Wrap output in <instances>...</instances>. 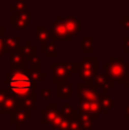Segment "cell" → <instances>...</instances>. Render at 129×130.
<instances>
[{"label": "cell", "mask_w": 129, "mask_h": 130, "mask_svg": "<svg viewBox=\"0 0 129 130\" xmlns=\"http://www.w3.org/2000/svg\"><path fill=\"white\" fill-rule=\"evenodd\" d=\"M59 113L58 108H57V105L55 103H49L47 104L43 110H41V115H42V119H41V124L45 126V124L52 123V121L54 120V118L56 117Z\"/></svg>", "instance_id": "obj_8"}, {"label": "cell", "mask_w": 129, "mask_h": 130, "mask_svg": "<svg viewBox=\"0 0 129 130\" xmlns=\"http://www.w3.org/2000/svg\"><path fill=\"white\" fill-rule=\"evenodd\" d=\"M26 72L27 74H29L30 79H31L33 82H39V81H41L42 79H45L46 76H47V74L45 73V72L41 71V67H32L30 66L29 69H26Z\"/></svg>", "instance_id": "obj_19"}, {"label": "cell", "mask_w": 129, "mask_h": 130, "mask_svg": "<svg viewBox=\"0 0 129 130\" xmlns=\"http://www.w3.org/2000/svg\"><path fill=\"white\" fill-rule=\"evenodd\" d=\"M36 39L41 42V52L45 53L46 47L50 40V32L47 27L43 25H37L36 26Z\"/></svg>", "instance_id": "obj_11"}, {"label": "cell", "mask_w": 129, "mask_h": 130, "mask_svg": "<svg viewBox=\"0 0 129 130\" xmlns=\"http://www.w3.org/2000/svg\"><path fill=\"white\" fill-rule=\"evenodd\" d=\"M46 55L47 57H50V58H54V57L57 56V46L54 41H49L46 47V50H45Z\"/></svg>", "instance_id": "obj_26"}, {"label": "cell", "mask_w": 129, "mask_h": 130, "mask_svg": "<svg viewBox=\"0 0 129 130\" xmlns=\"http://www.w3.org/2000/svg\"><path fill=\"white\" fill-rule=\"evenodd\" d=\"M123 118H125L126 120H129V103L125 107V115H123Z\"/></svg>", "instance_id": "obj_38"}, {"label": "cell", "mask_w": 129, "mask_h": 130, "mask_svg": "<svg viewBox=\"0 0 129 130\" xmlns=\"http://www.w3.org/2000/svg\"><path fill=\"white\" fill-rule=\"evenodd\" d=\"M30 114H31V111H26V110H22V108H18L16 112L10 113V117H9V122L10 124H17V126H22L23 123L29 120Z\"/></svg>", "instance_id": "obj_10"}, {"label": "cell", "mask_w": 129, "mask_h": 130, "mask_svg": "<svg viewBox=\"0 0 129 130\" xmlns=\"http://www.w3.org/2000/svg\"><path fill=\"white\" fill-rule=\"evenodd\" d=\"M9 64H10L11 70H25V62L24 57L22 56L18 49L16 52L10 53V58H9Z\"/></svg>", "instance_id": "obj_12"}, {"label": "cell", "mask_w": 129, "mask_h": 130, "mask_svg": "<svg viewBox=\"0 0 129 130\" xmlns=\"http://www.w3.org/2000/svg\"><path fill=\"white\" fill-rule=\"evenodd\" d=\"M18 52L22 54V56L24 57L26 63H30V62L37 56V48L33 47V46H31V42H30V41H26V42H25V46L18 48Z\"/></svg>", "instance_id": "obj_16"}, {"label": "cell", "mask_w": 129, "mask_h": 130, "mask_svg": "<svg viewBox=\"0 0 129 130\" xmlns=\"http://www.w3.org/2000/svg\"><path fill=\"white\" fill-rule=\"evenodd\" d=\"M77 88H78V98H79V101L93 102L97 99L98 87L96 86L95 82L93 83L80 82L77 85Z\"/></svg>", "instance_id": "obj_4"}, {"label": "cell", "mask_w": 129, "mask_h": 130, "mask_svg": "<svg viewBox=\"0 0 129 130\" xmlns=\"http://www.w3.org/2000/svg\"><path fill=\"white\" fill-rule=\"evenodd\" d=\"M64 119H65V118H64L63 114L59 112L58 114H57L56 117L54 118V120L52 121V123H50V126H52V129H57V128H58V126L62 123V121H63Z\"/></svg>", "instance_id": "obj_27"}, {"label": "cell", "mask_w": 129, "mask_h": 130, "mask_svg": "<svg viewBox=\"0 0 129 130\" xmlns=\"http://www.w3.org/2000/svg\"><path fill=\"white\" fill-rule=\"evenodd\" d=\"M78 130H87V129H85V128H82V127H81V128H80V129H78Z\"/></svg>", "instance_id": "obj_42"}, {"label": "cell", "mask_w": 129, "mask_h": 130, "mask_svg": "<svg viewBox=\"0 0 129 130\" xmlns=\"http://www.w3.org/2000/svg\"><path fill=\"white\" fill-rule=\"evenodd\" d=\"M80 128H81V126H80V123H79V121H78V119L70 121L69 130H78V129H80Z\"/></svg>", "instance_id": "obj_33"}, {"label": "cell", "mask_w": 129, "mask_h": 130, "mask_svg": "<svg viewBox=\"0 0 129 130\" xmlns=\"http://www.w3.org/2000/svg\"><path fill=\"white\" fill-rule=\"evenodd\" d=\"M6 52H7V47H6V43H5V40L0 39V58H1L2 55H5Z\"/></svg>", "instance_id": "obj_36"}, {"label": "cell", "mask_w": 129, "mask_h": 130, "mask_svg": "<svg viewBox=\"0 0 129 130\" xmlns=\"http://www.w3.org/2000/svg\"><path fill=\"white\" fill-rule=\"evenodd\" d=\"M15 129L16 130H20L21 129V126H17V124H15Z\"/></svg>", "instance_id": "obj_41"}, {"label": "cell", "mask_w": 129, "mask_h": 130, "mask_svg": "<svg viewBox=\"0 0 129 130\" xmlns=\"http://www.w3.org/2000/svg\"><path fill=\"white\" fill-rule=\"evenodd\" d=\"M97 99L100 102V105H101V108H102V112L104 114H109L111 108L114 106V101L106 94H101L98 92V96H97Z\"/></svg>", "instance_id": "obj_15"}, {"label": "cell", "mask_w": 129, "mask_h": 130, "mask_svg": "<svg viewBox=\"0 0 129 130\" xmlns=\"http://www.w3.org/2000/svg\"><path fill=\"white\" fill-rule=\"evenodd\" d=\"M31 13L29 10H20L16 11L15 15L10 16V20H9V24L15 26L18 30H25L27 26L30 25L31 22Z\"/></svg>", "instance_id": "obj_6"}, {"label": "cell", "mask_w": 129, "mask_h": 130, "mask_svg": "<svg viewBox=\"0 0 129 130\" xmlns=\"http://www.w3.org/2000/svg\"><path fill=\"white\" fill-rule=\"evenodd\" d=\"M94 82L96 83L97 87H102L103 88V94H106L109 92V90H111L112 88H114V82L105 74H100L98 73L95 78V81Z\"/></svg>", "instance_id": "obj_13"}, {"label": "cell", "mask_w": 129, "mask_h": 130, "mask_svg": "<svg viewBox=\"0 0 129 130\" xmlns=\"http://www.w3.org/2000/svg\"><path fill=\"white\" fill-rule=\"evenodd\" d=\"M5 82L9 86L10 94L16 96L18 99L29 96L34 91L37 83L30 79L25 70H10L5 74Z\"/></svg>", "instance_id": "obj_1"}, {"label": "cell", "mask_w": 129, "mask_h": 130, "mask_svg": "<svg viewBox=\"0 0 129 130\" xmlns=\"http://www.w3.org/2000/svg\"><path fill=\"white\" fill-rule=\"evenodd\" d=\"M123 49L126 53H129V36H126L123 39Z\"/></svg>", "instance_id": "obj_37"}, {"label": "cell", "mask_w": 129, "mask_h": 130, "mask_svg": "<svg viewBox=\"0 0 129 130\" xmlns=\"http://www.w3.org/2000/svg\"><path fill=\"white\" fill-rule=\"evenodd\" d=\"M6 34V27L4 25H0V39H2Z\"/></svg>", "instance_id": "obj_39"}, {"label": "cell", "mask_w": 129, "mask_h": 130, "mask_svg": "<svg viewBox=\"0 0 129 130\" xmlns=\"http://www.w3.org/2000/svg\"><path fill=\"white\" fill-rule=\"evenodd\" d=\"M101 114H102V108H101L98 99L93 101V102H89V115L91 117V119L97 120Z\"/></svg>", "instance_id": "obj_23"}, {"label": "cell", "mask_w": 129, "mask_h": 130, "mask_svg": "<svg viewBox=\"0 0 129 130\" xmlns=\"http://www.w3.org/2000/svg\"><path fill=\"white\" fill-rule=\"evenodd\" d=\"M18 98L14 95H11L9 92L6 97V101H5V104L2 105V107L0 108V114H6V113H13V112H16L18 110Z\"/></svg>", "instance_id": "obj_9"}, {"label": "cell", "mask_w": 129, "mask_h": 130, "mask_svg": "<svg viewBox=\"0 0 129 130\" xmlns=\"http://www.w3.org/2000/svg\"><path fill=\"white\" fill-rule=\"evenodd\" d=\"M78 112L88 113L89 114V102L79 101V104H78Z\"/></svg>", "instance_id": "obj_28"}, {"label": "cell", "mask_w": 129, "mask_h": 130, "mask_svg": "<svg viewBox=\"0 0 129 130\" xmlns=\"http://www.w3.org/2000/svg\"><path fill=\"white\" fill-rule=\"evenodd\" d=\"M79 69L89 70L98 73V57H84Z\"/></svg>", "instance_id": "obj_18"}, {"label": "cell", "mask_w": 129, "mask_h": 130, "mask_svg": "<svg viewBox=\"0 0 129 130\" xmlns=\"http://www.w3.org/2000/svg\"><path fill=\"white\" fill-rule=\"evenodd\" d=\"M20 41H21V37L18 36H10V37H7L5 39V43H6V47H7V52H16L18 49V45H20Z\"/></svg>", "instance_id": "obj_22"}, {"label": "cell", "mask_w": 129, "mask_h": 130, "mask_svg": "<svg viewBox=\"0 0 129 130\" xmlns=\"http://www.w3.org/2000/svg\"><path fill=\"white\" fill-rule=\"evenodd\" d=\"M69 126H70V120L64 119L56 130H69Z\"/></svg>", "instance_id": "obj_35"}, {"label": "cell", "mask_w": 129, "mask_h": 130, "mask_svg": "<svg viewBox=\"0 0 129 130\" xmlns=\"http://www.w3.org/2000/svg\"><path fill=\"white\" fill-rule=\"evenodd\" d=\"M9 92H10L9 88H6V89H4V90H0V108H1L2 105L5 104L6 97H7V95H8Z\"/></svg>", "instance_id": "obj_30"}, {"label": "cell", "mask_w": 129, "mask_h": 130, "mask_svg": "<svg viewBox=\"0 0 129 130\" xmlns=\"http://www.w3.org/2000/svg\"><path fill=\"white\" fill-rule=\"evenodd\" d=\"M30 66H32V67H41V57L36 56L31 62H30Z\"/></svg>", "instance_id": "obj_32"}, {"label": "cell", "mask_w": 129, "mask_h": 130, "mask_svg": "<svg viewBox=\"0 0 129 130\" xmlns=\"http://www.w3.org/2000/svg\"><path fill=\"white\" fill-rule=\"evenodd\" d=\"M82 52L85 53L94 52V37L91 36L82 37Z\"/></svg>", "instance_id": "obj_25"}, {"label": "cell", "mask_w": 129, "mask_h": 130, "mask_svg": "<svg viewBox=\"0 0 129 130\" xmlns=\"http://www.w3.org/2000/svg\"><path fill=\"white\" fill-rule=\"evenodd\" d=\"M64 17L61 15H57V18L53 22L52 30H50V40L56 41V40H66V41H72L73 37L69 34L66 31L65 26H64Z\"/></svg>", "instance_id": "obj_3"}, {"label": "cell", "mask_w": 129, "mask_h": 130, "mask_svg": "<svg viewBox=\"0 0 129 130\" xmlns=\"http://www.w3.org/2000/svg\"><path fill=\"white\" fill-rule=\"evenodd\" d=\"M59 112L63 114V117L65 118V119L70 120V121L78 119V113H79L78 110H74L70 104H64V105L62 106V110L59 111Z\"/></svg>", "instance_id": "obj_21"}, {"label": "cell", "mask_w": 129, "mask_h": 130, "mask_svg": "<svg viewBox=\"0 0 129 130\" xmlns=\"http://www.w3.org/2000/svg\"><path fill=\"white\" fill-rule=\"evenodd\" d=\"M52 91H53L52 88H41L40 95H41V97H42V98L49 99L50 96H52Z\"/></svg>", "instance_id": "obj_31"}, {"label": "cell", "mask_w": 129, "mask_h": 130, "mask_svg": "<svg viewBox=\"0 0 129 130\" xmlns=\"http://www.w3.org/2000/svg\"><path fill=\"white\" fill-rule=\"evenodd\" d=\"M52 72H53L52 82L56 83V85H58V83H65L68 81V79L73 76L69 72L66 63H56V62H54L52 64Z\"/></svg>", "instance_id": "obj_5"}, {"label": "cell", "mask_w": 129, "mask_h": 130, "mask_svg": "<svg viewBox=\"0 0 129 130\" xmlns=\"http://www.w3.org/2000/svg\"><path fill=\"white\" fill-rule=\"evenodd\" d=\"M105 75H107L113 82L125 83L128 80L129 63L125 62V57H110L109 62L104 63Z\"/></svg>", "instance_id": "obj_2"}, {"label": "cell", "mask_w": 129, "mask_h": 130, "mask_svg": "<svg viewBox=\"0 0 129 130\" xmlns=\"http://www.w3.org/2000/svg\"><path fill=\"white\" fill-rule=\"evenodd\" d=\"M64 26H65L66 31L69 32L71 37H75L80 31H81V22L78 20L75 16H66L64 17Z\"/></svg>", "instance_id": "obj_7"}, {"label": "cell", "mask_w": 129, "mask_h": 130, "mask_svg": "<svg viewBox=\"0 0 129 130\" xmlns=\"http://www.w3.org/2000/svg\"><path fill=\"white\" fill-rule=\"evenodd\" d=\"M78 121H79L80 126L82 128L87 129V130H93L94 129V120L91 119V117L88 114V113H82L79 112L78 113Z\"/></svg>", "instance_id": "obj_20"}, {"label": "cell", "mask_w": 129, "mask_h": 130, "mask_svg": "<svg viewBox=\"0 0 129 130\" xmlns=\"http://www.w3.org/2000/svg\"><path fill=\"white\" fill-rule=\"evenodd\" d=\"M36 92L32 91L29 96L24 97V98L18 99V108H22V110H26V111H31L33 108H36Z\"/></svg>", "instance_id": "obj_17"}, {"label": "cell", "mask_w": 129, "mask_h": 130, "mask_svg": "<svg viewBox=\"0 0 129 130\" xmlns=\"http://www.w3.org/2000/svg\"><path fill=\"white\" fill-rule=\"evenodd\" d=\"M72 87H73V85L70 82L58 83V85H57V98L58 99H71L73 96Z\"/></svg>", "instance_id": "obj_14"}, {"label": "cell", "mask_w": 129, "mask_h": 130, "mask_svg": "<svg viewBox=\"0 0 129 130\" xmlns=\"http://www.w3.org/2000/svg\"><path fill=\"white\" fill-rule=\"evenodd\" d=\"M123 86H125V88H127V89H129V76H128V80L126 81L125 83H123Z\"/></svg>", "instance_id": "obj_40"}, {"label": "cell", "mask_w": 129, "mask_h": 130, "mask_svg": "<svg viewBox=\"0 0 129 130\" xmlns=\"http://www.w3.org/2000/svg\"><path fill=\"white\" fill-rule=\"evenodd\" d=\"M25 6H26V4H25L24 1H16L15 4L11 5L9 8H10V10L20 11V10H24V9H25Z\"/></svg>", "instance_id": "obj_29"}, {"label": "cell", "mask_w": 129, "mask_h": 130, "mask_svg": "<svg viewBox=\"0 0 129 130\" xmlns=\"http://www.w3.org/2000/svg\"><path fill=\"white\" fill-rule=\"evenodd\" d=\"M119 25H120V26H122V27H125L126 30H129V16L126 15L125 17H123L122 20L119 22Z\"/></svg>", "instance_id": "obj_34"}, {"label": "cell", "mask_w": 129, "mask_h": 130, "mask_svg": "<svg viewBox=\"0 0 129 130\" xmlns=\"http://www.w3.org/2000/svg\"><path fill=\"white\" fill-rule=\"evenodd\" d=\"M0 130H5V129H0Z\"/></svg>", "instance_id": "obj_43"}, {"label": "cell", "mask_w": 129, "mask_h": 130, "mask_svg": "<svg viewBox=\"0 0 129 130\" xmlns=\"http://www.w3.org/2000/svg\"><path fill=\"white\" fill-rule=\"evenodd\" d=\"M79 73V76L81 80H84V82L86 83H93L95 81V78L98 73L96 72H93V71H89V70H82V69H79L78 71Z\"/></svg>", "instance_id": "obj_24"}]
</instances>
